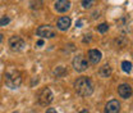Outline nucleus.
Instances as JSON below:
<instances>
[{
  "instance_id": "4468645a",
  "label": "nucleus",
  "mask_w": 133,
  "mask_h": 113,
  "mask_svg": "<svg viewBox=\"0 0 133 113\" xmlns=\"http://www.w3.org/2000/svg\"><path fill=\"white\" fill-rule=\"evenodd\" d=\"M42 5H44L42 0H31V3H30L31 9H41Z\"/></svg>"
},
{
  "instance_id": "a211bd4d",
  "label": "nucleus",
  "mask_w": 133,
  "mask_h": 113,
  "mask_svg": "<svg viewBox=\"0 0 133 113\" xmlns=\"http://www.w3.org/2000/svg\"><path fill=\"white\" fill-rule=\"evenodd\" d=\"M9 22H10V18L9 17L4 16L0 18V26H6V25H9Z\"/></svg>"
},
{
  "instance_id": "f03ea898",
  "label": "nucleus",
  "mask_w": 133,
  "mask_h": 113,
  "mask_svg": "<svg viewBox=\"0 0 133 113\" xmlns=\"http://www.w3.org/2000/svg\"><path fill=\"white\" fill-rule=\"evenodd\" d=\"M22 84V73L16 68H9L5 72V85L9 89H18Z\"/></svg>"
},
{
  "instance_id": "f3484780",
  "label": "nucleus",
  "mask_w": 133,
  "mask_h": 113,
  "mask_svg": "<svg viewBox=\"0 0 133 113\" xmlns=\"http://www.w3.org/2000/svg\"><path fill=\"white\" fill-rule=\"evenodd\" d=\"M108 30H109V25H108V23H101V25L97 26V31H99L100 33L108 32Z\"/></svg>"
},
{
  "instance_id": "9d476101",
  "label": "nucleus",
  "mask_w": 133,
  "mask_h": 113,
  "mask_svg": "<svg viewBox=\"0 0 133 113\" xmlns=\"http://www.w3.org/2000/svg\"><path fill=\"white\" fill-rule=\"evenodd\" d=\"M119 111H120V103L115 99L108 102V104L105 105V113H119Z\"/></svg>"
},
{
  "instance_id": "39448f33",
  "label": "nucleus",
  "mask_w": 133,
  "mask_h": 113,
  "mask_svg": "<svg viewBox=\"0 0 133 113\" xmlns=\"http://www.w3.org/2000/svg\"><path fill=\"white\" fill-rule=\"evenodd\" d=\"M9 46L13 51L19 53V51H23L26 48V41L21 37V36H12L9 39Z\"/></svg>"
},
{
  "instance_id": "423d86ee",
  "label": "nucleus",
  "mask_w": 133,
  "mask_h": 113,
  "mask_svg": "<svg viewBox=\"0 0 133 113\" xmlns=\"http://www.w3.org/2000/svg\"><path fill=\"white\" fill-rule=\"evenodd\" d=\"M73 67L77 72H83L88 68V62L83 55H77L73 59Z\"/></svg>"
},
{
  "instance_id": "1a4fd4ad",
  "label": "nucleus",
  "mask_w": 133,
  "mask_h": 113,
  "mask_svg": "<svg viewBox=\"0 0 133 113\" xmlns=\"http://www.w3.org/2000/svg\"><path fill=\"white\" fill-rule=\"evenodd\" d=\"M54 8L58 13H65L70 9V1L69 0H58L55 3Z\"/></svg>"
},
{
  "instance_id": "7ed1b4c3",
  "label": "nucleus",
  "mask_w": 133,
  "mask_h": 113,
  "mask_svg": "<svg viewBox=\"0 0 133 113\" xmlns=\"http://www.w3.org/2000/svg\"><path fill=\"white\" fill-rule=\"evenodd\" d=\"M36 33L41 39H52V37L56 36V30L49 25H42L36 30Z\"/></svg>"
},
{
  "instance_id": "412c9836",
  "label": "nucleus",
  "mask_w": 133,
  "mask_h": 113,
  "mask_svg": "<svg viewBox=\"0 0 133 113\" xmlns=\"http://www.w3.org/2000/svg\"><path fill=\"white\" fill-rule=\"evenodd\" d=\"M79 113H90V112H88L87 109H82V111H81V112H79Z\"/></svg>"
},
{
  "instance_id": "aec40b11",
  "label": "nucleus",
  "mask_w": 133,
  "mask_h": 113,
  "mask_svg": "<svg viewBox=\"0 0 133 113\" xmlns=\"http://www.w3.org/2000/svg\"><path fill=\"white\" fill-rule=\"evenodd\" d=\"M36 44H37V46H42V45H44V40L41 39V40H38Z\"/></svg>"
},
{
  "instance_id": "4be33fe9",
  "label": "nucleus",
  "mask_w": 133,
  "mask_h": 113,
  "mask_svg": "<svg viewBox=\"0 0 133 113\" xmlns=\"http://www.w3.org/2000/svg\"><path fill=\"white\" fill-rule=\"evenodd\" d=\"M1 41H3V35L0 33V43H1Z\"/></svg>"
},
{
  "instance_id": "20e7f679",
  "label": "nucleus",
  "mask_w": 133,
  "mask_h": 113,
  "mask_svg": "<svg viewBox=\"0 0 133 113\" xmlns=\"http://www.w3.org/2000/svg\"><path fill=\"white\" fill-rule=\"evenodd\" d=\"M37 100H38V104H40V105L46 107V105L51 104V102L54 100V94H52V91L50 90L49 87H45V89L38 94Z\"/></svg>"
},
{
  "instance_id": "dca6fc26",
  "label": "nucleus",
  "mask_w": 133,
  "mask_h": 113,
  "mask_svg": "<svg viewBox=\"0 0 133 113\" xmlns=\"http://www.w3.org/2000/svg\"><path fill=\"white\" fill-rule=\"evenodd\" d=\"M95 0H82L81 1V4H82V7L84 9H90V8H92L94 5H95Z\"/></svg>"
},
{
  "instance_id": "9b49d317",
  "label": "nucleus",
  "mask_w": 133,
  "mask_h": 113,
  "mask_svg": "<svg viewBox=\"0 0 133 113\" xmlns=\"http://www.w3.org/2000/svg\"><path fill=\"white\" fill-rule=\"evenodd\" d=\"M70 18L69 17H60L59 19H58V23H56V27L60 30V31H66L68 28H69V26H70Z\"/></svg>"
},
{
  "instance_id": "ddd939ff",
  "label": "nucleus",
  "mask_w": 133,
  "mask_h": 113,
  "mask_svg": "<svg viewBox=\"0 0 133 113\" xmlns=\"http://www.w3.org/2000/svg\"><path fill=\"white\" fill-rule=\"evenodd\" d=\"M65 75H66V69L64 67H56V68L54 69V76H55V77L62 79V77H64Z\"/></svg>"
},
{
  "instance_id": "2eb2a0df",
  "label": "nucleus",
  "mask_w": 133,
  "mask_h": 113,
  "mask_svg": "<svg viewBox=\"0 0 133 113\" xmlns=\"http://www.w3.org/2000/svg\"><path fill=\"white\" fill-rule=\"evenodd\" d=\"M122 69H123L125 73H131V71H132V63H131L129 61H124V62L122 63Z\"/></svg>"
},
{
  "instance_id": "5701e85b",
  "label": "nucleus",
  "mask_w": 133,
  "mask_h": 113,
  "mask_svg": "<svg viewBox=\"0 0 133 113\" xmlns=\"http://www.w3.org/2000/svg\"><path fill=\"white\" fill-rule=\"evenodd\" d=\"M13 113H18V112H13Z\"/></svg>"
},
{
  "instance_id": "6ab92c4d",
  "label": "nucleus",
  "mask_w": 133,
  "mask_h": 113,
  "mask_svg": "<svg viewBox=\"0 0 133 113\" xmlns=\"http://www.w3.org/2000/svg\"><path fill=\"white\" fill-rule=\"evenodd\" d=\"M46 113H58V112H56V109H54V108H49V109L46 111Z\"/></svg>"
},
{
  "instance_id": "6e6552de",
  "label": "nucleus",
  "mask_w": 133,
  "mask_h": 113,
  "mask_svg": "<svg viewBox=\"0 0 133 113\" xmlns=\"http://www.w3.org/2000/svg\"><path fill=\"white\" fill-rule=\"evenodd\" d=\"M87 57H88V61H90L91 64H97L100 61H101L102 54H101V51L97 50V49H91V50H88Z\"/></svg>"
},
{
  "instance_id": "0eeeda50",
  "label": "nucleus",
  "mask_w": 133,
  "mask_h": 113,
  "mask_svg": "<svg viewBox=\"0 0 133 113\" xmlns=\"http://www.w3.org/2000/svg\"><path fill=\"white\" fill-rule=\"evenodd\" d=\"M118 94L123 99H129L132 97V86L129 84H122L118 87Z\"/></svg>"
},
{
  "instance_id": "f257e3e1",
  "label": "nucleus",
  "mask_w": 133,
  "mask_h": 113,
  "mask_svg": "<svg viewBox=\"0 0 133 113\" xmlns=\"http://www.w3.org/2000/svg\"><path fill=\"white\" fill-rule=\"evenodd\" d=\"M74 89H76V93L79 97H83V98L90 97L94 93L92 81L90 80L88 77H79V79H77L76 82H74Z\"/></svg>"
},
{
  "instance_id": "f8f14e48",
  "label": "nucleus",
  "mask_w": 133,
  "mask_h": 113,
  "mask_svg": "<svg viewBox=\"0 0 133 113\" xmlns=\"http://www.w3.org/2000/svg\"><path fill=\"white\" fill-rule=\"evenodd\" d=\"M99 75H100V77H102V79L110 77V76H111V67L109 64H104L102 67H100Z\"/></svg>"
}]
</instances>
